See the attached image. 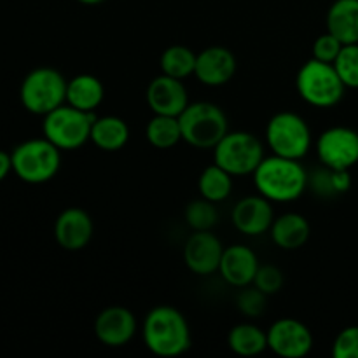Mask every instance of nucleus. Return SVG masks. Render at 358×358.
Listing matches in <instances>:
<instances>
[{
	"label": "nucleus",
	"mask_w": 358,
	"mask_h": 358,
	"mask_svg": "<svg viewBox=\"0 0 358 358\" xmlns=\"http://www.w3.org/2000/svg\"><path fill=\"white\" fill-rule=\"evenodd\" d=\"M310 173L299 159L282 156H264L254 171V184L259 194L271 203H290L299 199L308 189Z\"/></svg>",
	"instance_id": "obj_1"
},
{
	"label": "nucleus",
	"mask_w": 358,
	"mask_h": 358,
	"mask_svg": "<svg viewBox=\"0 0 358 358\" xmlns=\"http://www.w3.org/2000/svg\"><path fill=\"white\" fill-rule=\"evenodd\" d=\"M143 345L157 357H178L191 348V329L178 310L156 306L147 313L142 325Z\"/></svg>",
	"instance_id": "obj_2"
},
{
	"label": "nucleus",
	"mask_w": 358,
	"mask_h": 358,
	"mask_svg": "<svg viewBox=\"0 0 358 358\" xmlns=\"http://www.w3.org/2000/svg\"><path fill=\"white\" fill-rule=\"evenodd\" d=\"M182 140L194 149H212L229 131V122L219 105L212 101H194L178 115Z\"/></svg>",
	"instance_id": "obj_3"
},
{
	"label": "nucleus",
	"mask_w": 358,
	"mask_h": 358,
	"mask_svg": "<svg viewBox=\"0 0 358 358\" xmlns=\"http://www.w3.org/2000/svg\"><path fill=\"white\" fill-rule=\"evenodd\" d=\"M13 171L27 184H45L58 175L62 166V150L48 138H31L21 142L10 152Z\"/></svg>",
	"instance_id": "obj_4"
},
{
	"label": "nucleus",
	"mask_w": 358,
	"mask_h": 358,
	"mask_svg": "<svg viewBox=\"0 0 358 358\" xmlns=\"http://www.w3.org/2000/svg\"><path fill=\"white\" fill-rule=\"evenodd\" d=\"M296 87L306 103L318 108L336 107L343 100L346 90L334 65L315 58L303 63L297 72Z\"/></svg>",
	"instance_id": "obj_5"
},
{
	"label": "nucleus",
	"mask_w": 358,
	"mask_h": 358,
	"mask_svg": "<svg viewBox=\"0 0 358 358\" xmlns=\"http://www.w3.org/2000/svg\"><path fill=\"white\" fill-rule=\"evenodd\" d=\"M66 84L69 80L52 66H38L24 76L20 86L21 105L30 114L42 115L66 103Z\"/></svg>",
	"instance_id": "obj_6"
},
{
	"label": "nucleus",
	"mask_w": 358,
	"mask_h": 358,
	"mask_svg": "<svg viewBox=\"0 0 358 358\" xmlns=\"http://www.w3.org/2000/svg\"><path fill=\"white\" fill-rule=\"evenodd\" d=\"M96 117V112H84L63 103L44 115L42 133L59 150H77L90 142L91 128Z\"/></svg>",
	"instance_id": "obj_7"
},
{
	"label": "nucleus",
	"mask_w": 358,
	"mask_h": 358,
	"mask_svg": "<svg viewBox=\"0 0 358 358\" xmlns=\"http://www.w3.org/2000/svg\"><path fill=\"white\" fill-rule=\"evenodd\" d=\"M264 159V145L248 131H227L226 136L213 147V163L233 177L254 175Z\"/></svg>",
	"instance_id": "obj_8"
},
{
	"label": "nucleus",
	"mask_w": 358,
	"mask_h": 358,
	"mask_svg": "<svg viewBox=\"0 0 358 358\" xmlns=\"http://www.w3.org/2000/svg\"><path fill=\"white\" fill-rule=\"evenodd\" d=\"M266 143L276 156L301 161L311 149V129L296 112H278L266 126Z\"/></svg>",
	"instance_id": "obj_9"
},
{
	"label": "nucleus",
	"mask_w": 358,
	"mask_h": 358,
	"mask_svg": "<svg viewBox=\"0 0 358 358\" xmlns=\"http://www.w3.org/2000/svg\"><path fill=\"white\" fill-rule=\"evenodd\" d=\"M318 159L334 170H350L358 163V131L346 126L325 129L317 140Z\"/></svg>",
	"instance_id": "obj_10"
},
{
	"label": "nucleus",
	"mask_w": 358,
	"mask_h": 358,
	"mask_svg": "<svg viewBox=\"0 0 358 358\" xmlns=\"http://www.w3.org/2000/svg\"><path fill=\"white\" fill-rule=\"evenodd\" d=\"M266 332L268 348L282 358H303L313 348V334L296 318H280Z\"/></svg>",
	"instance_id": "obj_11"
},
{
	"label": "nucleus",
	"mask_w": 358,
	"mask_h": 358,
	"mask_svg": "<svg viewBox=\"0 0 358 358\" xmlns=\"http://www.w3.org/2000/svg\"><path fill=\"white\" fill-rule=\"evenodd\" d=\"M224 247L212 231H194L184 245V261L189 271L208 276L219 271Z\"/></svg>",
	"instance_id": "obj_12"
},
{
	"label": "nucleus",
	"mask_w": 358,
	"mask_h": 358,
	"mask_svg": "<svg viewBox=\"0 0 358 358\" xmlns=\"http://www.w3.org/2000/svg\"><path fill=\"white\" fill-rule=\"evenodd\" d=\"M147 105L154 114L178 117L189 105L187 90L180 79L161 73L154 77L145 91Z\"/></svg>",
	"instance_id": "obj_13"
},
{
	"label": "nucleus",
	"mask_w": 358,
	"mask_h": 358,
	"mask_svg": "<svg viewBox=\"0 0 358 358\" xmlns=\"http://www.w3.org/2000/svg\"><path fill=\"white\" fill-rule=\"evenodd\" d=\"M135 334L136 318L124 306L105 308L94 320V336L108 348H121L128 345Z\"/></svg>",
	"instance_id": "obj_14"
},
{
	"label": "nucleus",
	"mask_w": 358,
	"mask_h": 358,
	"mask_svg": "<svg viewBox=\"0 0 358 358\" xmlns=\"http://www.w3.org/2000/svg\"><path fill=\"white\" fill-rule=\"evenodd\" d=\"M238 69L236 56L224 45H210L198 52L196 59V79L210 87L224 86L234 77Z\"/></svg>",
	"instance_id": "obj_15"
},
{
	"label": "nucleus",
	"mask_w": 358,
	"mask_h": 358,
	"mask_svg": "<svg viewBox=\"0 0 358 358\" xmlns=\"http://www.w3.org/2000/svg\"><path fill=\"white\" fill-rule=\"evenodd\" d=\"M93 220L90 213L83 208L63 210L55 222V240L63 250L79 252L87 247L93 238Z\"/></svg>",
	"instance_id": "obj_16"
},
{
	"label": "nucleus",
	"mask_w": 358,
	"mask_h": 358,
	"mask_svg": "<svg viewBox=\"0 0 358 358\" xmlns=\"http://www.w3.org/2000/svg\"><path fill=\"white\" fill-rule=\"evenodd\" d=\"M231 219L234 227L245 236H261L271 229L275 212L271 201L262 194L247 196L234 205Z\"/></svg>",
	"instance_id": "obj_17"
},
{
	"label": "nucleus",
	"mask_w": 358,
	"mask_h": 358,
	"mask_svg": "<svg viewBox=\"0 0 358 358\" xmlns=\"http://www.w3.org/2000/svg\"><path fill=\"white\" fill-rule=\"evenodd\" d=\"M259 259L255 252L247 245H231L224 248L220 259L219 273L231 287H247L254 283L255 273L259 269Z\"/></svg>",
	"instance_id": "obj_18"
},
{
	"label": "nucleus",
	"mask_w": 358,
	"mask_h": 358,
	"mask_svg": "<svg viewBox=\"0 0 358 358\" xmlns=\"http://www.w3.org/2000/svg\"><path fill=\"white\" fill-rule=\"evenodd\" d=\"M269 234H271L273 243L282 250H297L310 240L311 227L306 217L296 212H289L273 220Z\"/></svg>",
	"instance_id": "obj_19"
},
{
	"label": "nucleus",
	"mask_w": 358,
	"mask_h": 358,
	"mask_svg": "<svg viewBox=\"0 0 358 358\" xmlns=\"http://www.w3.org/2000/svg\"><path fill=\"white\" fill-rule=\"evenodd\" d=\"M327 31L343 44H358V0H334L327 10Z\"/></svg>",
	"instance_id": "obj_20"
},
{
	"label": "nucleus",
	"mask_w": 358,
	"mask_h": 358,
	"mask_svg": "<svg viewBox=\"0 0 358 358\" xmlns=\"http://www.w3.org/2000/svg\"><path fill=\"white\" fill-rule=\"evenodd\" d=\"M105 96V87L96 76L79 73L66 84V103L84 112H96Z\"/></svg>",
	"instance_id": "obj_21"
},
{
	"label": "nucleus",
	"mask_w": 358,
	"mask_h": 358,
	"mask_svg": "<svg viewBox=\"0 0 358 358\" xmlns=\"http://www.w3.org/2000/svg\"><path fill=\"white\" fill-rule=\"evenodd\" d=\"M128 140L129 128L124 119L117 115H103V117L94 119L90 142H93L100 150L117 152L128 143Z\"/></svg>",
	"instance_id": "obj_22"
},
{
	"label": "nucleus",
	"mask_w": 358,
	"mask_h": 358,
	"mask_svg": "<svg viewBox=\"0 0 358 358\" xmlns=\"http://www.w3.org/2000/svg\"><path fill=\"white\" fill-rule=\"evenodd\" d=\"M227 345L236 355H261L268 350V332L254 324H238L227 334Z\"/></svg>",
	"instance_id": "obj_23"
},
{
	"label": "nucleus",
	"mask_w": 358,
	"mask_h": 358,
	"mask_svg": "<svg viewBox=\"0 0 358 358\" xmlns=\"http://www.w3.org/2000/svg\"><path fill=\"white\" fill-rule=\"evenodd\" d=\"M308 187L322 198H334L345 194L352 187L350 170H334L322 164L320 170H315L308 178Z\"/></svg>",
	"instance_id": "obj_24"
},
{
	"label": "nucleus",
	"mask_w": 358,
	"mask_h": 358,
	"mask_svg": "<svg viewBox=\"0 0 358 358\" xmlns=\"http://www.w3.org/2000/svg\"><path fill=\"white\" fill-rule=\"evenodd\" d=\"M199 196L212 203L226 201L233 192V175L227 173L219 164H210L201 171L198 180Z\"/></svg>",
	"instance_id": "obj_25"
},
{
	"label": "nucleus",
	"mask_w": 358,
	"mask_h": 358,
	"mask_svg": "<svg viewBox=\"0 0 358 358\" xmlns=\"http://www.w3.org/2000/svg\"><path fill=\"white\" fill-rule=\"evenodd\" d=\"M145 138L150 145L159 150L173 149L182 140V129L178 117L154 114V117L145 126Z\"/></svg>",
	"instance_id": "obj_26"
},
{
	"label": "nucleus",
	"mask_w": 358,
	"mask_h": 358,
	"mask_svg": "<svg viewBox=\"0 0 358 358\" xmlns=\"http://www.w3.org/2000/svg\"><path fill=\"white\" fill-rule=\"evenodd\" d=\"M196 59H198V55L187 45H170V48L164 49L159 58L161 73L184 80L194 76Z\"/></svg>",
	"instance_id": "obj_27"
},
{
	"label": "nucleus",
	"mask_w": 358,
	"mask_h": 358,
	"mask_svg": "<svg viewBox=\"0 0 358 358\" xmlns=\"http://www.w3.org/2000/svg\"><path fill=\"white\" fill-rule=\"evenodd\" d=\"M185 222L192 231H212L219 222L215 203L205 198L191 201L185 206Z\"/></svg>",
	"instance_id": "obj_28"
},
{
	"label": "nucleus",
	"mask_w": 358,
	"mask_h": 358,
	"mask_svg": "<svg viewBox=\"0 0 358 358\" xmlns=\"http://www.w3.org/2000/svg\"><path fill=\"white\" fill-rule=\"evenodd\" d=\"M334 69L346 87L358 90V44L343 45L334 62Z\"/></svg>",
	"instance_id": "obj_29"
},
{
	"label": "nucleus",
	"mask_w": 358,
	"mask_h": 358,
	"mask_svg": "<svg viewBox=\"0 0 358 358\" xmlns=\"http://www.w3.org/2000/svg\"><path fill=\"white\" fill-rule=\"evenodd\" d=\"M266 294L261 292L257 287H241L240 294L236 296V306L240 313L248 318H259L266 311Z\"/></svg>",
	"instance_id": "obj_30"
},
{
	"label": "nucleus",
	"mask_w": 358,
	"mask_h": 358,
	"mask_svg": "<svg viewBox=\"0 0 358 358\" xmlns=\"http://www.w3.org/2000/svg\"><path fill=\"white\" fill-rule=\"evenodd\" d=\"M343 42L338 37L331 34V31H325V34L318 35L313 42V48H311V55L315 59H320V62L332 63L334 65L336 58L339 56L343 49Z\"/></svg>",
	"instance_id": "obj_31"
},
{
	"label": "nucleus",
	"mask_w": 358,
	"mask_h": 358,
	"mask_svg": "<svg viewBox=\"0 0 358 358\" xmlns=\"http://www.w3.org/2000/svg\"><path fill=\"white\" fill-rule=\"evenodd\" d=\"M254 285L257 287L261 292H264L266 296H273V294L280 292L283 287L282 271L273 264L259 266L257 273H255Z\"/></svg>",
	"instance_id": "obj_32"
},
{
	"label": "nucleus",
	"mask_w": 358,
	"mask_h": 358,
	"mask_svg": "<svg viewBox=\"0 0 358 358\" xmlns=\"http://www.w3.org/2000/svg\"><path fill=\"white\" fill-rule=\"evenodd\" d=\"M332 355L336 358H358V325L339 332L332 345Z\"/></svg>",
	"instance_id": "obj_33"
},
{
	"label": "nucleus",
	"mask_w": 358,
	"mask_h": 358,
	"mask_svg": "<svg viewBox=\"0 0 358 358\" xmlns=\"http://www.w3.org/2000/svg\"><path fill=\"white\" fill-rule=\"evenodd\" d=\"M13 171V159H10V154H7L6 150H0V182H3L7 178V175Z\"/></svg>",
	"instance_id": "obj_34"
},
{
	"label": "nucleus",
	"mask_w": 358,
	"mask_h": 358,
	"mask_svg": "<svg viewBox=\"0 0 358 358\" xmlns=\"http://www.w3.org/2000/svg\"><path fill=\"white\" fill-rule=\"evenodd\" d=\"M77 2L84 3V6H98V3L105 2V0H77Z\"/></svg>",
	"instance_id": "obj_35"
}]
</instances>
